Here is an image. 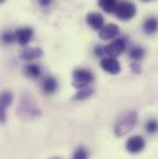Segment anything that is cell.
Listing matches in <instances>:
<instances>
[{
	"label": "cell",
	"instance_id": "21",
	"mask_svg": "<svg viewBox=\"0 0 158 159\" xmlns=\"http://www.w3.org/2000/svg\"><path fill=\"white\" fill-rule=\"evenodd\" d=\"M146 131L150 133H155L157 131V121L156 120H150L146 123Z\"/></svg>",
	"mask_w": 158,
	"mask_h": 159
},
{
	"label": "cell",
	"instance_id": "22",
	"mask_svg": "<svg viewBox=\"0 0 158 159\" xmlns=\"http://www.w3.org/2000/svg\"><path fill=\"white\" fill-rule=\"evenodd\" d=\"M131 70H132L135 74H140V73H141V70H142L141 64H140L138 62H133V63L131 64Z\"/></svg>",
	"mask_w": 158,
	"mask_h": 159
},
{
	"label": "cell",
	"instance_id": "11",
	"mask_svg": "<svg viewBox=\"0 0 158 159\" xmlns=\"http://www.w3.org/2000/svg\"><path fill=\"white\" fill-rule=\"evenodd\" d=\"M85 20H86V24L93 30H95V31H99L104 26V17L99 12H90V14H88Z\"/></svg>",
	"mask_w": 158,
	"mask_h": 159
},
{
	"label": "cell",
	"instance_id": "20",
	"mask_svg": "<svg viewBox=\"0 0 158 159\" xmlns=\"http://www.w3.org/2000/svg\"><path fill=\"white\" fill-rule=\"evenodd\" d=\"M1 41H2L4 43H6V44H10V43H12V42L15 41V36H14L12 32L5 31V32L1 35Z\"/></svg>",
	"mask_w": 158,
	"mask_h": 159
},
{
	"label": "cell",
	"instance_id": "18",
	"mask_svg": "<svg viewBox=\"0 0 158 159\" xmlns=\"http://www.w3.org/2000/svg\"><path fill=\"white\" fill-rule=\"evenodd\" d=\"M128 57L131 59H133L135 62H137V61H140V59H142L145 57V49L142 47H138V46L132 47L130 49V52H128Z\"/></svg>",
	"mask_w": 158,
	"mask_h": 159
},
{
	"label": "cell",
	"instance_id": "7",
	"mask_svg": "<svg viewBox=\"0 0 158 159\" xmlns=\"http://www.w3.org/2000/svg\"><path fill=\"white\" fill-rule=\"evenodd\" d=\"M12 100L14 96L9 90L0 93V123L6 122V109L11 105Z\"/></svg>",
	"mask_w": 158,
	"mask_h": 159
},
{
	"label": "cell",
	"instance_id": "15",
	"mask_svg": "<svg viewBox=\"0 0 158 159\" xmlns=\"http://www.w3.org/2000/svg\"><path fill=\"white\" fill-rule=\"evenodd\" d=\"M143 31L146 34H155L157 31V19L156 17H148L143 22Z\"/></svg>",
	"mask_w": 158,
	"mask_h": 159
},
{
	"label": "cell",
	"instance_id": "10",
	"mask_svg": "<svg viewBox=\"0 0 158 159\" xmlns=\"http://www.w3.org/2000/svg\"><path fill=\"white\" fill-rule=\"evenodd\" d=\"M118 34H120V29H118V25L115 24H108V25H104L100 30H99V37L101 40H114L115 37H118Z\"/></svg>",
	"mask_w": 158,
	"mask_h": 159
},
{
	"label": "cell",
	"instance_id": "6",
	"mask_svg": "<svg viewBox=\"0 0 158 159\" xmlns=\"http://www.w3.org/2000/svg\"><path fill=\"white\" fill-rule=\"evenodd\" d=\"M145 146H146V142L142 136H132L126 142V149L132 154H137L142 152L145 149Z\"/></svg>",
	"mask_w": 158,
	"mask_h": 159
},
{
	"label": "cell",
	"instance_id": "3",
	"mask_svg": "<svg viewBox=\"0 0 158 159\" xmlns=\"http://www.w3.org/2000/svg\"><path fill=\"white\" fill-rule=\"evenodd\" d=\"M114 12L118 19L122 20V21H128L136 15L137 9H136L135 4L131 1H121V2H118Z\"/></svg>",
	"mask_w": 158,
	"mask_h": 159
},
{
	"label": "cell",
	"instance_id": "19",
	"mask_svg": "<svg viewBox=\"0 0 158 159\" xmlns=\"http://www.w3.org/2000/svg\"><path fill=\"white\" fill-rule=\"evenodd\" d=\"M72 159H88V152L84 147H78L76 149V152L73 153V158Z\"/></svg>",
	"mask_w": 158,
	"mask_h": 159
},
{
	"label": "cell",
	"instance_id": "25",
	"mask_svg": "<svg viewBox=\"0 0 158 159\" xmlns=\"http://www.w3.org/2000/svg\"><path fill=\"white\" fill-rule=\"evenodd\" d=\"M4 1H5V0H0V4H2V2H4Z\"/></svg>",
	"mask_w": 158,
	"mask_h": 159
},
{
	"label": "cell",
	"instance_id": "13",
	"mask_svg": "<svg viewBox=\"0 0 158 159\" xmlns=\"http://www.w3.org/2000/svg\"><path fill=\"white\" fill-rule=\"evenodd\" d=\"M57 86H58V83L53 77H46L42 81V89L44 90L46 94H53L57 90Z\"/></svg>",
	"mask_w": 158,
	"mask_h": 159
},
{
	"label": "cell",
	"instance_id": "9",
	"mask_svg": "<svg viewBox=\"0 0 158 159\" xmlns=\"http://www.w3.org/2000/svg\"><path fill=\"white\" fill-rule=\"evenodd\" d=\"M100 67L103 68V70H105L109 74H118L121 72V66H120L118 61L113 57L103 58L100 62Z\"/></svg>",
	"mask_w": 158,
	"mask_h": 159
},
{
	"label": "cell",
	"instance_id": "14",
	"mask_svg": "<svg viewBox=\"0 0 158 159\" xmlns=\"http://www.w3.org/2000/svg\"><path fill=\"white\" fill-rule=\"evenodd\" d=\"M24 74L29 78L36 79L41 75V68H40V66L35 64V63H27L24 67Z\"/></svg>",
	"mask_w": 158,
	"mask_h": 159
},
{
	"label": "cell",
	"instance_id": "5",
	"mask_svg": "<svg viewBox=\"0 0 158 159\" xmlns=\"http://www.w3.org/2000/svg\"><path fill=\"white\" fill-rule=\"evenodd\" d=\"M126 49V42L122 39H116L111 43H109L108 46L104 47V53H106L109 57L116 58L120 54H122Z\"/></svg>",
	"mask_w": 158,
	"mask_h": 159
},
{
	"label": "cell",
	"instance_id": "17",
	"mask_svg": "<svg viewBox=\"0 0 158 159\" xmlns=\"http://www.w3.org/2000/svg\"><path fill=\"white\" fill-rule=\"evenodd\" d=\"M93 94H94V90H93L91 88L85 86V88L78 89V91L76 93V95H74L73 99H74V100H85V99L90 98Z\"/></svg>",
	"mask_w": 158,
	"mask_h": 159
},
{
	"label": "cell",
	"instance_id": "2",
	"mask_svg": "<svg viewBox=\"0 0 158 159\" xmlns=\"http://www.w3.org/2000/svg\"><path fill=\"white\" fill-rule=\"evenodd\" d=\"M17 114L24 119H35L40 116L41 111L36 106L34 99H31L29 95H22L20 104L17 105Z\"/></svg>",
	"mask_w": 158,
	"mask_h": 159
},
{
	"label": "cell",
	"instance_id": "12",
	"mask_svg": "<svg viewBox=\"0 0 158 159\" xmlns=\"http://www.w3.org/2000/svg\"><path fill=\"white\" fill-rule=\"evenodd\" d=\"M43 56V51L39 47H32V48H25L20 53V58L26 62H31L34 59H37Z\"/></svg>",
	"mask_w": 158,
	"mask_h": 159
},
{
	"label": "cell",
	"instance_id": "23",
	"mask_svg": "<svg viewBox=\"0 0 158 159\" xmlns=\"http://www.w3.org/2000/svg\"><path fill=\"white\" fill-rule=\"evenodd\" d=\"M94 53H95V56H98V57L103 56V54H104V47H101V46H96L95 49H94Z\"/></svg>",
	"mask_w": 158,
	"mask_h": 159
},
{
	"label": "cell",
	"instance_id": "24",
	"mask_svg": "<svg viewBox=\"0 0 158 159\" xmlns=\"http://www.w3.org/2000/svg\"><path fill=\"white\" fill-rule=\"evenodd\" d=\"M52 0H39V4L42 6V7H47L49 4H51Z\"/></svg>",
	"mask_w": 158,
	"mask_h": 159
},
{
	"label": "cell",
	"instance_id": "8",
	"mask_svg": "<svg viewBox=\"0 0 158 159\" xmlns=\"http://www.w3.org/2000/svg\"><path fill=\"white\" fill-rule=\"evenodd\" d=\"M14 36H15V41H16L20 46H26V44L31 41L32 36H34V29H32V27H29V26H26V27H20V29H17V30L15 31Z\"/></svg>",
	"mask_w": 158,
	"mask_h": 159
},
{
	"label": "cell",
	"instance_id": "26",
	"mask_svg": "<svg viewBox=\"0 0 158 159\" xmlns=\"http://www.w3.org/2000/svg\"><path fill=\"white\" fill-rule=\"evenodd\" d=\"M142 1H150V0H142Z\"/></svg>",
	"mask_w": 158,
	"mask_h": 159
},
{
	"label": "cell",
	"instance_id": "16",
	"mask_svg": "<svg viewBox=\"0 0 158 159\" xmlns=\"http://www.w3.org/2000/svg\"><path fill=\"white\" fill-rule=\"evenodd\" d=\"M118 5V0H99V6L108 14L114 12Z\"/></svg>",
	"mask_w": 158,
	"mask_h": 159
},
{
	"label": "cell",
	"instance_id": "1",
	"mask_svg": "<svg viewBox=\"0 0 158 159\" xmlns=\"http://www.w3.org/2000/svg\"><path fill=\"white\" fill-rule=\"evenodd\" d=\"M137 112L136 111H128L126 114H123L115 125V134L118 137L125 136L127 132H130L137 123Z\"/></svg>",
	"mask_w": 158,
	"mask_h": 159
},
{
	"label": "cell",
	"instance_id": "4",
	"mask_svg": "<svg viewBox=\"0 0 158 159\" xmlns=\"http://www.w3.org/2000/svg\"><path fill=\"white\" fill-rule=\"evenodd\" d=\"M94 80V74L89 69H74L73 72V86L77 89H81L91 84Z\"/></svg>",
	"mask_w": 158,
	"mask_h": 159
}]
</instances>
